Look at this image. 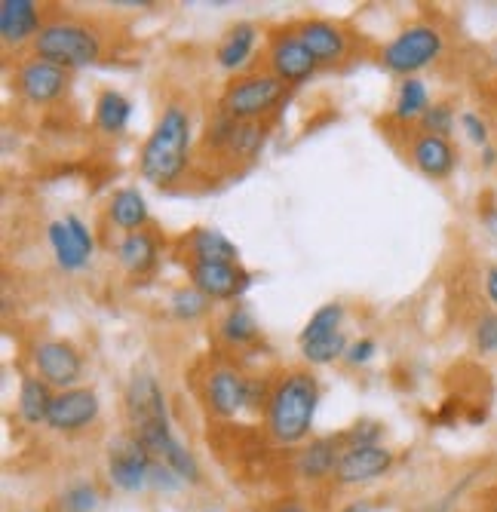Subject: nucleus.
Returning <instances> with one entry per match:
<instances>
[{"mask_svg": "<svg viewBox=\"0 0 497 512\" xmlns=\"http://www.w3.org/2000/svg\"><path fill=\"white\" fill-rule=\"evenodd\" d=\"M191 157V114L182 105H166L154 132L139 154V172L157 188H169L188 169Z\"/></svg>", "mask_w": 497, "mask_h": 512, "instance_id": "f257e3e1", "label": "nucleus"}, {"mask_svg": "<svg viewBox=\"0 0 497 512\" xmlns=\"http://www.w3.org/2000/svg\"><path fill=\"white\" fill-rule=\"evenodd\" d=\"M316 405H320V384L310 371H289L277 381L267 399V430L280 445H298L310 436Z\"/></svg>", "mask_w": 497, "mask_h": 512, "instance_id": "f03ea898", "label": "nucleus"}, {"mask_svg": "<svg viewBox=\"0 0 497 512\" xmlns=\"http://www.w3.org/2000/svg\"><path fill=\"white\" fill-rule=\"evenodd\" d=\"M31 50H34V59H40V62L74 71V68H86V65L99 62L102 37L96 34V28H89L83 22L53 19L40 28V34L31 43Z\"/></svg>", "mask_w": 497, "mask_h": 512, "instance_id": "7ed1b4c3", "label": "nucleus"}, {"mask_svg": "<svg viewBox=\"0 0 497 512\" xmlns=\"http://www.w3.org/2000/svg\"><path fill=\"white\" fill-rule=\"evenodd\" d=\"M445 50L442 31L436 25L427 22H415L409 28H402L384 50H381V62L390 74L399 77H415L418 71H424L427 65H433Z\"/></svg>", "mask_w": 497, "mask_h": 512, "instance_id": "20e7f679", "label": "nucleus"}, {"mask_svg": "<svg viewBox=\"0 0 497 512\" xmlns=\"http://www.w3.org/2000/svg\"><path fill=\"white\" fill-rule=\"evenodd\" d=\"M286 96V83L274 74H249L228 86L221 96V114L237 123H255L270 114Z\"/></svg>", "mask_w": 497, "mask_h": 512, "instance_id": "39448f33", "label": "nucleus"}, {"mask_svg": "<svg viewBox=\"0 0 497 512\" xmlns=\"http://www.w3.org/2000/svg\"><path fill=\"white\" fill-rule=\"evenodd\" d=\"M151 470H154L151 451L132 433L111 442V448H108V476L120 491L139 494V491L151 488Z\"/></svg>", "mask_w": 497, "mask_h": 512, "instance_id": "423d86ee", "label": "nucleus"}, {"mask_svg": "<svg viewBox=\"0 0 497 512\" xmlns=\"http://www.w3.org/2000/svg\"><path fill=\"white\" fill-rule=\"evenodd\" d=\"M34 375L47 381L56 393L74 390L83 378V356L68 341H40L31 350Z\"/></svg>", "mask_w": 497, "mask_h": 512, "instance_id": "0eeeda50", "label": "nucleus"}, {"mask_svg": "<svg viewBox=\"0 0 497 512\" xmlns=\"http://www.w3.org/2000/svg\"><path fill=\"white\" fill-rule=\"evenodd\" d=\"M393 451L384 445H347L338 457L335 482L338 485H369L393 470Z\"/></svg>", "mask_w": 497, "mask_h": 512, "instance_id": "6e6552de", "label": "nucleus"}, {"mask_svg": "<svg viewBox=\"0 0 497 512\" xmlns=\"http://www.w3.org/2000/svg\"><path fill=\"white\" fill-rule=\"evenodd\" d=\"M68 83H71V74L65 68L40 62V59H31V62L19 65L16 77H13L16 92L31 105H50V102L62 99Z\"/></svg>", "mask_w": 497, "mask_h": 512, "instance_id": "1a4fd4ad", "label": "nucleus"}, {"mask_svg": "<svg viewBox=\"0 0 497 512\" xmlns=\"http://www.w3.org/2000/svg\"><path fill=\"white\" fill-rule=\"evenodd\" d=\"M99 393L93 387H74V390H62L53 399L47 427L53 433H80L99 417Z\"/></svg>", "mask_w": 497, "mask_h": 512, "instance_id": "9d476101", "label": "nucleus"}, {"mask_svg": "<svg viewBox=\"0 0 497 512\" xmlns=\"http://www.w3.org/2000/svg\"><path fill=\"white\" fill-rule=\"evenodd\" d=\"M267 62H270V74L280 77L286 86L304 83L316 71V65H320L313 59V53L307 50V43L298 37V31H283L270 40Z\"/></svg>", "mask_w": 497, "mask_h": 512, "instance_id": "9b49d317", "label": "nucleus"}, {"mask_svg": "<svg viewBox=\"0 0 497 512\" xmlns=\"http://www.w3.org/2000/svg\"><path fill=\"white\" fill-rule=\"evenodd\" d=\"M191 286H197L209 301H237L249 292L252 273L240 264H191Z\"/></svg>", "mask_w": 497, "mask_h": 512, "instance_id": "f8f14e48", "label": "nucleus"}, {"mask_svg": "<svg viewBox=\"0 0 497 512\" xmlns=\"http://www.w3.org/2000/svg\"><path fill=\"white\" fill-rule=\"evenodd\" d=\"M206 402L218 417H234L249 408V378L234 368H215L206 378Z\"/></svg>", "mask_w": 497, "mask_h": 512, "instance_id": "ddd939ff", "label": "nucleus"}, {"mask_svg": "<svg viewBox=\"0 0 497 512\" xmlns=\"http://www.w3.org/2000/svg\"><path fill=\"white\" fill-rule=\"evenodd\" d=\"M47 25L34 0H0V40L7 46L34 43L40 28Z\"/></svg>", "mask_w": 497, "mask_h": 512, "instance_id": "4468645a", "label": "nucleus"}, {"mask_svg": "<svg viewBox=\"0 0 497 512\" xmlns=\"http://www.w3.org/2000/svg\"><path fill=\"white\" fill-rule=\"evenodd\" d=\"M126 417L129 427L145 421H169L166 396L151 375H135L126 387Z\"/></svg>", "mask_w": 497, "mask_h": 512, "instance_id": "2eb2a0df", "label": "nucleus"}, {"mask_svg": "<svg viewBox=\"0 0 497 512\" xmlns=\"http://www.w3.org/2000/svg\"><path fill=\"white\" fill-rule=\"evenodd\" d=\"M341 442L344 436H323L313 439L304 451H298L295 457V473L307 482H323L329 476H335L338 457H341Z\"/></svg>", "mask_w": 497, "mask_h": 512, "instance_id": "dca6fc26", "label": "nucleus"}, {"mask_svg": "<svg viewBox=\"0 0 497 512\" xmlns=\"http://www.w3.org/2000/svg\"><path fill=\"white\" fill-rule=\"evenodd\" d=\"M412 163L418 166L421 175L433 178V181H442L455 172L458 166V154L451 148L448 138H439V135H418L415 145H412Z\"/></svg>", "mask_w": 497, "mask_h": 512, "instance_id": "f3484780", "label": "nucleus"}, {"mask_svg": "<svg viewBox=\"0 0 497 512\" xmlns=\"http://www.w3.org/2000/svg\"><path fill=\"white\" fill-rule=\"evenodd\" d=\"M298 37L307 43V50L320 65H335L347 56V34L332 22H323V19L304 22L298 28Z\"/></svg>", "mask_w": 497, "mask_h": 512, "instance_id": "a211bd4d", "label": "nucleus"}, {"mask_svg": "<svg viewBox=\"0 0 497 512\" xmlns=\"http://www.w3.org/2000/svg\"><path fill=\"white\" fill-rule=\"evenodd\" d=\"M185 249L191 252V264H240L237 246L215 227H197L185 240Z\"/></svg>", "mask_w": 497, "mask_h": 512, "instance_id": "6ab92c4d", "label": "nucleus"}, {"mask_svg": "<svg viewBox=\"0 0 497 512\" xmlns=\"http://www.w3.org/2000/svg\"><path fill=\"white\" fill-rule=\"evenodd\" d=\"M53 399H56V390L47 381H40L37 375H25L22 378V387H19V402H16L19 417H22L28 427L47 424Z\"/></svg>", "mask_w": 497, "mask_h": 512, "instance_id": "aec40b11", "label": "nucleus"}, {"mask_svg": "<svg viewBox=\"0 0 497 512\" xmlns=\"http://www.w3.org/2000/svg\"><path fill=\"white\" fill-rule=\"evenodd\" d=\"M157 243L148 230H135V234H126L120 243H117V261L126 273L132 276H145L154 270L157 264Z\"/></svg>", "mask_w": 497, "mask_h": 512, "instance_id": "412c9836", "label": "nucleus"}, {"mask_svg": "<svg viewBox=\"0 0 497 512\" xmlns=\"http://www.w3.org/2000/svg\"><path fill=\"white\" fill-rule=\"evenodd\" d=\"M255 40H258V28L252 22H240L234 25L228 34L221 37L218 50H215V62L224 71H237L249 62L252 50H255Z\"/></svg>", "mask_w": 497, "mask_h": 512, "instance_id": "4be33fe9", "label": "nucleus"}, {"mask_svg": "<svg viewBox=\"0 0 497 512\" xmlns=\"http://www.w3.org/2000/svg\"><path fill=\"white\" fill-rule=\"evenodd\" d=\"M108 215L111 221L126 230V234H135V230H145L151 212H148V200L139 188H120L114 191L111 203H108Z\"/></svg>", "mask_w": 497, "mask_h": 512, "instance_id": "5701e85b", "label": "nucleus"}, {"mask_svg": "<svg viewBox=\"0 0 497 512\" xmlns=\"http://www.w3.org/2000/svg\"><path fill=\"white\" fill-rule=\"evenodd\" d=\"M47 240H50V249H53V255H56V264H59L62 270H68V273H77V270H83L89 261H93V255H89V252L80 246V240L74 237V230L68 227L65 218L47 224Z\"/></svg>", "mask_w": 497, "mask_h": 512, "instance_id": "b1692460", "label": "nucleus"}, {"mask_svg": "<svg viewBox=\"0 0 497 512\" xmlns=\"http://www.w3.org/2000/svg\"><path fill=\"white\" fill-rule=\"evenodd\" d=\"M258 335H261L258 322L252 316V310L243 307V304H234L218 322V338L228 347H249V344L258 341Z\"/></svg>", "mask_w": 497, "mask_h": 512, "instance_id": "393cba45", "label": "nucleus"}, {"mask_svg": "<svg viewBox=\"0 0 497 512\" xmlns=\"http://www.w3.org/2000/svg\"><path fill=\"white\" fill-rule=\"evenodd\" d=\"M430 92H427V83L421 77H405L399 92H396V102H393V117L399 123H415L427 114L430 108Z\"/></svg>", "mask_w": 497, "mask_h": 512, "instance_id": "a878e982", "label": "nucleus"}, {"mask_svg": "<svg viewBox=\"0 0 497 512\" xmlns=\"http://www.w3.org/2000/svg\"><path fill=\"white\" fill-rule=\"evenodd\" d=\"M129 117H132L129 99L117 89H105L99 96V102H96V126L105 135H120L129 126Z\"/></svg>", "mask_w": 497, "mask_h": 512, "instance_id": "bb28decb", "label": "nucleus"}, {"mask_svg": "<svg viewBox=\"0 0 497 512\" xmlns=\"http://www.w3.org/2000/svg\"><path fill=\"white\" fill-rule=\"evenodd\" d=\"M212 301L197 289V286H182V289H175L172 298H169V310L175 319H182V322H197L209 313Z\"/></svg>", "mask_w": 497, "mask_h": 512, "instance_id": "cd10ccee", "label": "nucleus"}, {"mask_svg": "<svg viewBox=\"0 0 497 512\" xmlns=\"http://www.w3.org/2000/svg\"><path fill=\"white\" fill-rule=\"evenodd\" d=\"M341 322H344V304H338V301L323 304L320 310H313V316L307 319L304 332H301V344L341 332Z\"/></svg>", "mask_w": 497, "mask_h": 512, "instance_id": "c85d7f7f", "label": "nucleus"}, {"mask_svg": "<svg viewBox=\"0 0 497 512\" xmlns=\"http://www.w3.org/2000/svg\"><path fill=\"white\" fill-rule=\"evenodd\" d=\"M347 335H344V329L341 332H335V335H326V338H316V341H307V344H301V356H304V362H310V365H329V362H335V359H341L344 353H347Z\"/></svg>", "mask_w": 497, "mask_h": 512, "instance_id": "c756f323", "label": "nucleus"}, {"mask_svg": "<svg viewBox=\"0 0 497 512\" xmlns=\"http://www.w3.org/2000/svg\"><path fill=\"white\" fill-rule=\"evenodd\" d=\"M261 142H264V129H261L258 123H237V120H234V126H231V132H228V142H224V148H228L231 154H237V157L252 160V157L258 154Z\"/></svg>", "mask_w": 497, "mask_h": 512, "instance_id": "7c9ffc66", "label": "nucleus"}, {"mask_svg": "<svg viewBox=\"0 0 497 512\" xmlns=\"http://www.w3.org/2000/svg\"><path fill=\"white\" fill-rule=\"evenodd\" d=\"M99 503H102V494L93 482H74L59 497L62 512H96Z\"/></svg>", "mask_w": 497, "mask_h": 512, "instance_id": "2f4dec72", "label": "nucleus"}, {"mask_svg": "<svg viewBox=\"0 0 497 512\" xmlns=\"http://www.w3.org/2000/svg\"><path fill=\"white\" fill-rule=\"evenodd\" d=\"M418 123H421L424 135H439V138H448L451 132H455V123H458V117H455V108H451V105H445V102H436V105H430V108H427V114H424Z\"/></svg>", "mask_w": 497, "mask_h": 512, "instance_id": "473e14b6", "label": "nucleus"}, {"mask_svg": "<svg viewBox=\"0 0 497 512\" xmlns=\"http://www.w3.org/2000/svg\"><path fill=\"white\" fill-rule=\"evenodd\" d=\"M473 344L482 356H497V310L485 313L476 329H473Z\"/></svg>", "mask_w": 497, "mask_h": 512, "instance_id": "72a5a7b5", "label": "nucleus"}, {"mask_svg": "<svg viewBox=\"0 0 497 512\" xmlns=\"http://www.w3.org/2000/svg\"><path fill=\"white\" fill-rule=\"evenodd\" d=\"M381 436H384V427L378 421H359L344 433V442L347 445H381Z\"/></svg>", "mask_w": 497, "mask_h": 512, "instance_id": "f704fd0d", "label": "nucleus"}, {"mask_svg": "<svg viewBox=\"0 0 497 512\" xmlns=\"http://www.w3.org/2000/svg\"><path fill=\"white\" fill-rule=\"evenodd\" d=\"M461 129H464V135L470 138V142H473L476 148L491 145V142H488V123H485L476 111H464V114H461Z\"/></svg>", "mask_w": 497, "mask_h": 512, "instance_id": "c9c22d12", "label": "nucleus"}, {"mask_svg": "<svg viewBox=\"0 0 497 512\" xmlns=\"http://www.w3.org/2000/svg\"><path fill=\"white\" fill-rule=\"evenodd\" d=\"M185 482L178 479V473L175 470H169L166 463H160V460H154V470H151V488H157V491H163V494H172V491H178Z\"/></svg>", "mask_w": 497, "mask_h": 512, "instance_id": "e433bc0d", "label": "nucleus"}, {"mask_svg": "<svg viewBox=\"0 0 497 512\" xmlns=\"http://www.w3.org/2000/svg\"><path fill=\"white\" fill-rule=\"evenodd\" d=\"M375 353H378V344H375L372 338H359V341H353V344L347 347L344 359H347L350 365H366V362L375 359Z\"/></svg>", "mask_w": 497, "mask_h": 512, "instance_id": "4c0bfd02", "label": "nucleus"}, {"mask_svg": "<svg viewBox=\"0 0 497 512\" xmlns=\"http://www.w3.org/2000/svg\"><path fill=\"white\" fill-rule=\"evenodd\" d=\"M65 221H68V227L74 230V237L80 240V246H83L89 255H93V252H96V240H93V234H89V227H86L77 215H65Z\"/></svg>", "mask_w": 497, "mask_h": 512, "instance_id": "58836bf2", "label": "nucleus"}, {"mask_svg": "<svg viewBox=\"0 0 497 512\" xmlns=\"http://www.w3.org/2000/svg\"><path fill=\"white\" fill-rule=\"evenodd\" d=\"M485 295H488V301L497 307V267H491V270L485 273Z\"/></svg>", "mask_w": 497, "mask_h": 512, "instance_id": "ea45409f", "label": "nucleus"}, {"mask_svg": "<svg viewBox=\"0 0 497 512\" xmlns=\"http://www.w3.org/2000/svg\"><path fill=\"white\" fill-rule=\"evenodd\" d=\"M270 512H310V509L304 503H298V500H280Z\"/></svg>", "mask_w": 497, "mask_h": 512, "instance_id": "a19ab883", "label": "nucleus"}, {"mask_svg": "<svg viewBox=\"0 0 497 512\" xmlns=\"http://www.w3.org/2000/svg\"><path fill=\"white\" fill-rule=\"evenodd\" d=\"M482 166H485V169H494V166H497V148H494V145H485V148H482Z\"/></svg>", "mask_w": 497, "mask_h": 512, "instance_id": "79ce46f5", "label": "nucleus"}, {"mask_svg": "<svg viewBox=\"0 0 497 512\" xmlns=\"http://www.w3.org/2000/svg\"><path fill=\"white\" fill-rule=\"evenodd\" d=\"M341 512H369V506L366 503H347Z\"/></svg>", "mask_w": 497, "mask_h": 512, "instance_id": "37998d69", "label": "nucleus"}, {"mask_svg": "<svg viewBox=\"0 0 497 512\" xmlns=\"http://www.w3.org/2000/svg\"><path fill=\"white\" fill-rule=\"evenodd\" d=\"M485 421V411H473L470 414V424H482Z\"/></svg>", "mask_w": 497, "mask_h": 512, "instance_id": "c03bdc74", "label": "nucleus"}, {"mask_svg": "<svg viewBox=\"0 0 497 512\" xmlns=\"http://www.w3.org/2000/svg\"><path fill=\"white\" fill-rule=\"evenodd\" d=\"M206 512H215V509H206Z\"/></svg>", "mask_w": 497, "mask_h": 512, "instance_id": "a18cd8bd", "label": "nucleus"}, {"mask_svg": "<svg viewBox=\"0 0 497 512\" xmlns=\"http://www.w3.org/2000/svg\"><path fill=\"white\" fill-rule=\"evenodd\" d=\"M491 512H497V506H494V509H491Z\"/></svg>", "mask_w": 497, "mask_h": 512, "instance_id": "49530a36", "label": "nucleus"}]
</instances>
